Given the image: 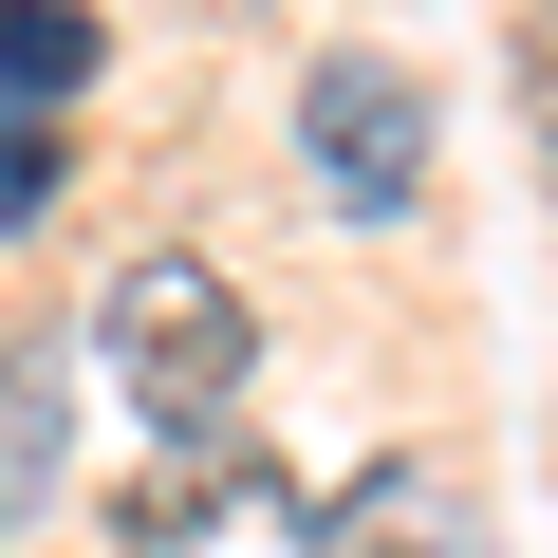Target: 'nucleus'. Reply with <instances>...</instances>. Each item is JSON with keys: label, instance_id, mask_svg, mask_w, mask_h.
Segmentation results:
<instances>
[{"label": "nucleus", "instance_id": "obj_2", "mask_svg": "<svg viewBox=\"0 0 558 558\" xmlns=\"http://www.w3.org/2000/svg\"><path fill=\"white\" fill-rule=\"evenodd\" d=\"M299 149H317V186L336 205H428V75H391V57H317L299 75Z\"/></svg>", "mask_w": 558, "mask_h": 558}, {"label": "nucleus", "instance_id": "obj_3", "mask_svg": "<svg viewBox=\"0 0 558 558\" xmlns=\"http://www.w3.org/2000/svg\"><path fill=\"white\" fill-rule=\"evenodd\" d=\"M57 94H94V20L75 0H0V112H57Z\"/></svg>", "mask_w": 558, "mask_h": 558}, {"label": "nucleus", "instance_id": "obj_5", "mask_svg": "<svg viewBox=\"0 0 558 558\" xmlns=\"http://www.w3.org/2000/svg\"><path fill=\"white\" fill-rule=\"evenodd\" d=\"M38 186H57V149H38V112H0V223H20Z\"/></svg>", "mask_w": 558, "mask_h": 558}, {"label": "nucleus", "instance_id": "obj_1", "mask_svg": "<svg viewBox=\"0 0 558 558\" xmlns=\"http://www.w3.org/2000/svg\"><path fill=\"white\" fill-rule=\"evenodd\" d=\"M94 354H112V391H131L168 447H223V428H242V373H260V317H242L223 260H131L112 317H94Z\"/></svg>", "mask_w": 558, "mask_h": 558}, {"label": "nucleus", "instance_id": "obj_4", "mask_svg": "<svg viewBox=\"0 0 558 558\" xmlns=\"http://www.w3.org/2000/svg\"><path fill=\"white\" fill-rule=\"evenodd\" d=\"M317 539H336V558H447V484H354Z\"/></svg>", "mask_w": 558, "mask_h": 558}]
</instances>
